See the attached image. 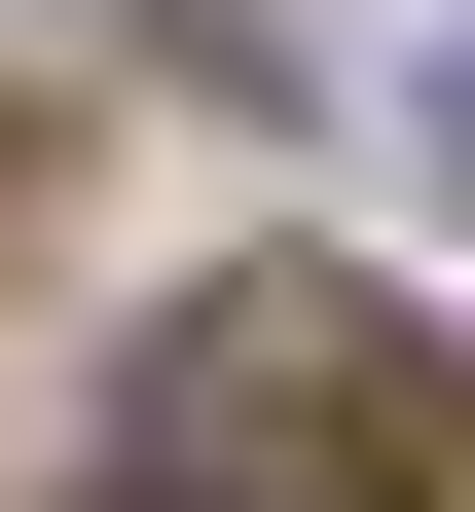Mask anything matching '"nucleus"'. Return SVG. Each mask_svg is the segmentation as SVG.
Listing matches in <instances>:
<instances>
[{
	"instance_id": "nucleus-1",
	"label": "nucleus",
	"mask_w": 475,
	"mask_h": 512,
	"mask_svg": "<svg viewBox=\"0 0 475 512\" xmlns=\"http://www.w3.org/2000/svg\"><path fill=\"white\" fill-rule=\"evenodd\" d=\"M402 476H439V330L329 256H220L110 403V512H402Z\"/></svg>"
},
{
	"instance_id": "nucleus-2",
	"label": "nucleus",
	"mask_w": 475,
	"mask_h": 512,
	"mask_svg": "<svg viewBox=\"0 0 475 512\" xmlns=\"http://www.w3.org/2000/svg\"><path fill=\"white\" fill-rule=\"evenodd\" d=\"M439 147H475V37H439Z\"/></svg>"
}]
</instances>
